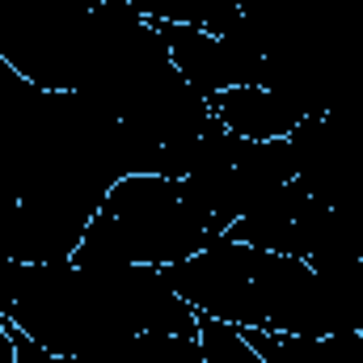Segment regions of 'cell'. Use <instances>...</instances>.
I'll return each instance as SVG.
<instances>
[{"instance_id": "obj_3", "label": "cell", "mask_w": 363, "mask_h": 363, "mask_svg": "<svg viewBox=\"0 0 363 363\" xmlns=\"http://www.w3.org/2000/svg\"><path fill=\"white\" fill-rule=\"evenodd\" d=\"M169 60L182 72V81L199 97H216L224 89H241V85H262V68L267 55L262 47H254L237 26L228 34H207L194 26H157Z\"/></svg>"}, {"instance_id": "obj_1", "label": "cell", "mask_w": 363, "mask_h": 363, "mask_svg": "<svg viewBox=\"0 0 363 363\" xmlns=\"http://www.w3.org/2000/svg\"><path fill=\"white\" fill-rule=\"evenodd\" d=\"M165 279L194 313L241 330H274L304 338L347 334L308 262L254 250L233 237H220L203 254L165 267Z\"/></svg>"}, {"instance_id": "obj_6", "label": "cell", "mask_w": 363, "mask_h": 363, "mask_svg": "<svg viewBox=\"0 0 363 363\" xmlns=\"http://www.w3.org/2000/svg\"><path fill=\"white\" fill-rule=\"evenodd\" d=\"M194 338H199L203 363H262V355L241 334V325H228V321H216V317L199 313V334Z\"/></svg>"}, {"instance_id": "obj_5", "label": "cell", "mask_w": 363, "mask_h": 363, "mask_svg": "<svg viewBox=\"0 0 363 363\" xmlns=\"http://www.w3.org/2000/svg\"><path fill=\"white\" fill-rule=\"evenodd\" d=\"M152 26H194L207 34H228L241 21L237 0H123Z\"/></svg>"}, {"instance_id": "obj_4", "label": "cell", "mask_w": 363, "mask_h": 363, "mask_svg": "<svg viewBox=\"0 0 363 363\" xmlns=\"http://www.w3.org/2000/svg\"><path fill=\"white\" fill-rule=\"evenodd\" d=\"M211 114L220 118L224 131L241 140H287L304 118L267 85H241L211 97Z\"/></svg>"}, {"instance_id": "obj_2", "label": "cell", "mask_w": 363, "mask_h": 363, "mask_svg": "<svg viewBox=\"0 0 363 363\" xmlns=\"http://www.w3.org/2000/svg\"><path fill=\"white\" fill-rule=\"evenodd\" d=\"M224 228L199 207L182 178L131 174L114 182L89 220L81 250L72 262L81 267H174L207 245H216Z\"/></svg>"}]
</instances>
